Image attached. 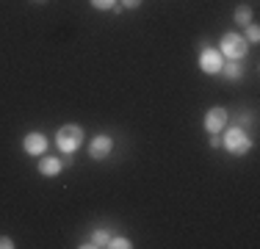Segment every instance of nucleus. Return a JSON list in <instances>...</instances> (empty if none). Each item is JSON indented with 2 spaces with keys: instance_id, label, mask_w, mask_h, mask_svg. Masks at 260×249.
<instances>
[{
  "instance_id": "4468645a",
  "label": "nucleus",
  "mask_w": 260,
  "mask_h": 249,
  "mask_svg": "<svg viewBox=\"0 0 260 249\" xmlns=\"http://www.w3.org/2000/svg\"><path fill=\"white\" fill-rule=\"evenodd\" d=\"M89 3H91V9H97V11H111L119 0H89Z\"/></svg>"
},
{
  "instance_id": "423d86ee",
  "label": "nucleus",
  "mask_w": 260,
  "mask_h": 249,
  "mask_svg": "<svg viewBox=\"0 0 260 249\" xmlns=\"http://www.w3.org/2000/svg\"><path fill=\"white\" fill-rule=\"evenodd\" d=\"M111 149H114V139H111V136H105V133H97L94 139L89 141V155H91L94 161L108 158Z\"/></svg>"
},
{
  "instance_id": "f8f14e48",
  "label": "nucleus",
  "mask_w": 260,
  "mask_h": 249,
  "mask_svg": "<svg viewBox=\"0 0 260 249\" xmlns=\"http://www.w3.org/2000/svg\"><path fill=\"white\" fill-rule=\"evenodd\" d=\"M133 246V241L125 238V235H111V241H108V249H130Z\"/></svg>"
},
{
  "instance_id": "0eeeda50",
  "label": "nucleus",
  "mask_w": 260,
  "mask_h": 249,
  "mask_svg": "<svg viewBox=\"0 0 260 249\" xmlns=\"http://www.w3.org/2000/svg\"><path fill=\"white\" fill-rule=\"evenodd\" d=\"M22 149H25L28 155H45L47 152V139L45 133H39V130H30V133H25V139H22Z\"/></svg>"
},
{
  "instance_id": "f3484780",
  "label": "nucleus",
  "mask_w": 260,
  "mask_h": 249,
  "mask_svg": "<svg viewBox=\"0 0 260 249\" xmlns=\"http://www.w3.org/2000/svg\"><path fill=\"white\" fill-rule=\"evenodd\" d=\"M208 144H210V147H221V133H210Z\"/></svg>"
},
{
  "instance_id": "ddd939ff",
  "label": "nucleus",
  "mask_w": 260,
  "mask_h": 249,
  "mask_svg": "<svg viewBox=\"0 0 260 249\" xmlns=\"http://www.w3.org/2000/svg\"><path fill=\"white\" fill-rule=\"evenodd\" d=\"M244 39L249 42V45H257V42H260V28H257L255 22L246 25V36H244Z\"/></svg>"
},
{
  "instance_id": "20e7f679",
  "label": "nucleus",
  "mask_w": 260,
  "mask_h": 249,
  "mask_svg": "<svg viewBox=\"0 0 260 249\" xmlns=\"http://www.w3.org/2000/svg\"><path fill=\"white\" fill-rule=\"evenodd\" d=\"M221 64H224V55L219 53V47H210L205 45L200 53V70L205 75H219L221 72Z\"/></svg>"
},
{
  "instance_id": "9d476101",
  "label": "nucleus",
  "mask_w": 260,
  "mask_h": 249,
  "mask_svg": "<svg viewBox=\"0 0 260 249\" xmlns=\"http://www.w3.org/2000/svg\"><path fill=\"white\" fill-rule=\"evenodd\" d=\"M219 75H224L227 80H238V78H244V67H241V61H224Z\"/></svg>"
},
{
  "instance_id": "f03ea898",
  "label": "nucleus",
  "mask_w": 260,
  "mask_h": 249,
  "mask_svg": "<svg viewBox=\"0 0 260 249\" xmlns=\"http://www.w3.org/2000/svg\"><path fill=\"white\" fill-rule=\"evenodd\" d=\"M219 53L224 55V61H241V58H246V53H249V42H246L241 34H235V30H227V34L221 36Z\"/></svg>"
},
{
  "instance_id": "a211bd4d",
  "label": "nucleus",
  "mask_w": 260,
  "mask_h": 249,
  "mask_svg": "<svg viewBox=\"0 0 260 249\" xmlns=\"http://www.w3.org/2000/svg\"><path fill=\"white\" fill-rule=\"evenodd\" d=\"M36 3H45V0H36Z\"/></svg>"
},
{
  "instance_id": "39448f33",
  "label": "nucleus",
  "mask_w": 260,
  "mask_h": 249,
  "mask_svg": "<svg viewBox=\"0 0 260 249\" xmlns=\"http://www.w3.org/2000/svg\"><path fill=\"white\" fill-rule=\"evenodd\" d=\"M227 122H230V116H227V108H221V105H213V108L205 114V119H202V128L208 130V133H221V130L227 128Z\"/></svg>"
},
{
  "instance_id": "9b49d317",
  "label": "nucleus",
  "mask_w": 260,
  "mask_h": 249,
  "mask_svg": "<svg viewBox=\"0 0 260 249\" xmlns=\"http://www.w3.org/2000/svg\"><path fill=\"white\" fill-rule=\"evenodd\" d=\"M233 20H235V25H249L252 22V9L249 6H238V9H235V14H233Z\"/></svg>"
},
{
  "instance_id": "dca6fc26",
  "label": "nucleus",
  "mask_w": 260,
  "mask_h": 249,
  "mask_svg": "<svg viewBox=\"0 0 260 249\" xmlns=\"http://www.w3.org/2000/svg\"><path fill=\"white\" fill-rule=\"evenodd\" d=\"M0 249H14V241L9 235H0Z\"/></svg>"
},
{
  "instance_id": "f257e3e1",
  "label": "nucleus",
  "mask_w": 260,
  "mask_h": 249,
  "mask_svg": "<svg viewBox=\"0 0 260 249\" xmlns=\"http://www.w3.org/2000/svg\"><path fill=\"white\" fill-rule=\"evenodd\" d=\"M83 141H86V133H83L80 124H61V128L55 130V147L61 149V155L78 152Z\"/></svg>"
},
{
  "instance_id": "7ed1b4c3",
  "label": "nucleus",
  "mask_w": 260,
  "mask_h": 249,
  "mask_svg": "<svg viewBox=\"0 0 260 249\" xmlns=\"http://www.w3.org/2000/svg\"><path fill=\"white\" fill-rule=\"evenodd\" d=\"M221 147L227 149L230 155H246L252 149V139L246 136V130L244 128H227V130H221Z\"/></svg>"
},
{
  "instance_id": "2eb2a0df",
  "label": "nucleus",
  "mask_w": 260,
  "mask_h": 249,
  "mask_svg": "<svg viewBox=\"0 0 260 249\" xmlns=\"http://www.w3.org/2000/svg\"><path fill=\"white\" fill-rule=\"evenodd\" d=\"M119 6H122V9H139L141 0H119Z\"/></svg>"
},
{
  "instance_id": "1a4fd4ad",
  "label": "nucleus",
  "mask_w": 260,
  "mask_h": 249,
  "mask_svg": "<svg viewBox=\"0 0 260 249\" xmlns=\"http://www.w3.org/2000/svg\"><path fill=\"white\" fill-rule=\"evenodd\" d=\"M108 241H111L108 230H94V233L86 238V244H80V246L83 249H108Z\"/></svg>"
},
{
  "instance_id": "6e6552de",
  "label": "nucleus",
  "mask_w": 260,
  "mask_h": 249,
  "mask_svg": "<svg viewBox=\"0 0 260 249\" xmlns=\"http://www.w3.org/2000/svg\"><path fill=\"white\" fill-rule=\"evenodd\" d=\"M36 169H39V174H45V177H55L61 169H64V161L55 158V155H39V164H36Z\"/></svg>"
}]
</instances>
